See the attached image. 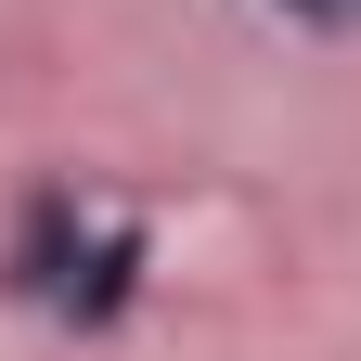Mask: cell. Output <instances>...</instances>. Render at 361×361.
Listing matches in <instances>:
<instances>
[{
  "instance_id": "obj_1",
  "label": "cell",
  "mask_w": 361,
  "mask_h": 361,
  "mask_svg": "<svg viewBox=\"0 0 361 361\" xmlns=\"http://www.w3.org/2000/svg\"><path fill=\"white\" fill-rule=\"evenodd\" d=\"M142 284H155V233L129 207H90L78 180H39L0 233V297H26L65 336H116L142 310Z\"/></svg>"
},
{
  "instance_id": "obj_2",
  "label": "cell",
  "mask_w": 361,
  "mask_h": 361,
  "mask_svg": "<svg viewBox=\"0 0 361 361\" xmlns=\"http://www.w3.org/2000/svg\"><path fill=\"white\" fill-rule=\"evenodd\" d=\"M258 13H284L297 39H361V0H258Z\"/></svg>"
}]
</instances>
